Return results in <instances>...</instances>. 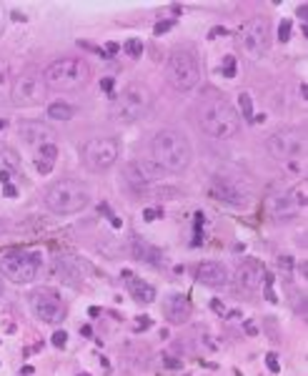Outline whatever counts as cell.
Returning a JSON list of instances; mask_svg holds the SVG:
<instances>
[{
  "mask_svg": "<svg viewBox=\"0 0 308 376\" xmlns=\"http://www.w3.org/2000/svg\"><path fill=\"white\" fill-rule=\"evenodd\" d=\"M195 121L198 128L211 138H233L240 130V116L233 103L218 91H206L203 98L195 103Z\"/></svg>",
  "mask_w": 308,
  "mask_h": 376,
  "instance_id": "1",
  "label": "cell"
},
{
  "mask_svg": "<svg viewBox=\"0 0 308 376\" xmlns=\"http://www.w3.org/2000/svg\"><path fill=\"white\" fill-rule=\"evenodd\" d=\"M150 153L166 173H183L190 166L193 146L188 136L178 128H161L150 141Z\"/></svg>",
  "mask_w": 308,
  "mask_h": 376,
  "instance_id": "2",
  "label": "cell"
},
{
  "mask_svg": "<svg viewBox=\"0 0 308 376\" xmlns=\"http://www.w3.org/2000/svg\"><path fill=\"white\" fill-rule=\"evenodd\" d=\"M43 80L48 91L71 93L91 80V65L83 58H58L43 71Z\"/></svg>",
  "mask_w": 308,
  "mask_h": 376,
  "instance_id": "3",
  "label": "cell"
},
{
  "mask_svg": "<svg viewBox=\"0 0 308 376\" xmlns=\"http://www.w3.org/2000/svg\"><path fill=\"white\" fill-rule=\"evenodd\" d=\"M91 203V191L75 178H60L46 191V206L53 213H78Z\"/></svg>",
  "mask_w": 308,
  "mask_h": 376,
  "instance_id": "4",
  "label": "cell"
},
{
  "mask_svg": "<svg viewBox=\"0 0 308 376\" xmlns=\"http://www.w3.org/2000/svg\"><path fill=\"white\" fill-rule=\"evenodd\" d=\"M150 105H153L150 88L143 83H130L128 88H123V93H118L113 98L111 116L123 123H133V121H141L150 113Z\"/></svg>",
  "mask_w": 308,
  "mask_h": 376,
  "instance_id": "5",
  "label": "cell"
},
{
  "mask_svg": "<svg viewBox=\"0 0 308 376\" xmlns=\"http://www.w3.org/2000/svg\"><path fill=\"white\" fill-rule=\"evenodd\" d=\"M168 83L181 93H188L201 80V63H198L193 48H173L166 63Z\"/></svg>",
  "mask_w": 308,
  "mask_h": 376,
  "instance_id": "6",
  "label": "cell"
},
{
  "mask_svg": "<svg viewBox=\"0 0 308 376\" xmlns=\"http://www.w3.org/2000/svg\"><path fill=\"white\" fill-rule=\"evenodd\" d=\"M211 193L215 198H221V201L240 208V206L251 203L253 188H251V181L246 178V173H240L238 168H223V171H218L213 175Z\"/></svg>",
  "mask_w": 308,
  "mask_h": 376,
  "instance_id": "7",
  "label": "cell"
},
{
  "mask_svg": "<svg viewBox=\"0 0 308 376\" xmlns=\"http://www.w3.org/2000/svg\"><path fill=\"white\" fill-rule=\"evenodd\" d=\"M238 43H240V48H243V53L251 60L263 58L271 48V23H268V18H263V15L248 18L246 23L238 28Z\"/></svg>",
  "mask_w": 308,
  "mask_h": 376,
  "instance_id": "8",
  "label": "cell"
},
{
  "mask_svg": "<svg viewBox=\"0 0 308 376\" xmlns=\"http://www.w3.org/2000/svg\"><path fill=\"white\" fill-rule=\"evenodd\" d=\"M48 98V88L43 80V73L35 71H25L13 80L10 88V100L18 108H33V105H43Z\"/></svg>",
  "mask_w": 308,
  "mask_h": 376,
  "instance_id": "9",
  "label": "cell"
},
{
  "mask_svg": "<svg viewBox=\"0 0 308 376\" xmlns=\"http://www.w3.org/2000/svg\"><path fill=\"white\" fill-rule=\"evenodd\" d=\"M40 253H28V251H8L0 256V271L15 283H30L38 271H40Z\"/></svg>",
  "mask_w": 308,
  "mask_h": 376,
  "instance_id": "10",
  "label": "cell"
},
{
  "mask_svg": "<svg viewBox=\"0 0 308 376\" xmlns=\"http://www.w3.org/2000/svg\"><path fill=\"white\" fill-rule=\"evenodd\" d=\"M120 156L116 138H91L83 146V161L91 171H108Z\"/></svg>",
  "mask_w": 308,
  "mask_h": 376,
  "instance_id": "11",
  "label": "cell"
},
{
  "mask_svg": "<svg viewBox=\"0 0 308 376\" xmlns=\"http://www.w3.org/2000/svg\"><path fill=\"white\" fill-rule=\"evenodd\" d=\"M30 308L33 314L46 321V324H60L65 319V306H63V299L58 296V291L53 289H35L30 294Z\"/></svg>",
  "mask_w": 308,
  "mask_h": 376,
  "instance_id": "12",
  "label": "cell"
},
{
  "mask_svg": "<svg viewBox=\"0 0 308 376\" xmlns=\"http://www.w3.org/2000/svg\"><path fill=\"white\" fill-rule=\"evenodd\" d=\"M303 143H306V138H303L301 130H296V128H285V130H278V133L268 136L266 148H268V153H271L273 158L285 161V158L298 156L301 148H303Z\"/></svg>",
  "mask_w": 308,
  "mask_h": 376,
  "instance_id": "13",
  "label": "cell"
},
{
  "mask_svg": "<svg viewBox=\"0 0 308 376\" xmlns=\"http://www.w3.org/2000/svg\"><path fill=\"white\" fill-rule=\"evenodd\" d=\"M18 136L35 153L43 150L46 146H53V141H55L53 128L48 123H43V121H20L18 123Z\"/></svg>",
  "mask_w": 308,
  "mask_h": 376,
  "instance_id": "14",
  "label": "cell"
},
{
  "mask_svg": "<svg viewBox=\"0 0 308 376\" xmlns=\"http://www.w3.org/2000/svg\"><path fill=\"white\" fill-rule=\"evenodd\" d=\"M271 211L278 221L283 218H296L301 211H306V181L301 186H296L288 193H281L271 201Z\"/></svg>",
  "mask_w": 308,
  "mask_h": 376,
  "instance_id": "15",
  "label": "cell"
},
{
  "mask_svg": "<svg viewBox=\"0 0 308 376\" xmlns=\"http://www.w3.org/2000/svg\"><path fill=\"white\" fill-rule=\"evenodd\" d=\"M166 175V171L156 163V161H133L125 168V178L133 183L136 188H145L148 183H156Z\"/></svg>",
  "mask_w": 308,
  "mask_h": 376,
  "instance_id": "16",
  "label": "cell"
},
{
  "mask_svg": "<svg viewBox=\"0 0 308 376\" xmlns=\"http://www.w3.org/2000/svg\"><path fill=\"white\" fill-rule=\"evenodd\" d=\"M263 276H266V271H263V266L256 258H246L236 271V281L243 291H258L263 283Z\"/></svg>",
  "mask_w": 308,
  "mask_h": 376,
  "instance_id": "17",
  "label": "cell"
},
{
  "mask_svg": "<svg viewBox=\"0 0 308 376\" xmlns=\"http://www.w3.org/2000/svg\"><path fill=\"white\" fill-rule=\"evenodd\" d=\"M195 278L211 286V289H223V286L231 281V274L228 269L223 266V263H218V261H203L201 266H198L195 271Z\"/></svg>",
  "mask_w": 308,
  "mask_h": 376,
  "instance_id": "18",
  "label": "cell"
},
{
  "mask_svg": "<svg viewBox=\"0 0 308 376\" xmlns=\"http://www.w3.org/2000/svg\"><path fill=\"white\" fill-rule=\"evenodd\" d=\"M163 314L170 324H186L190 316V301L183 294H168L163 301Z\"/></svg>",
  "mask_w": 308,
  "mask_h": 376,
  "instance_id": "19",
  "label": "cell"
},
{
  "mask_svg": "<svg viewBox=\"0 0 308 376\" xmlns=\"http://www.w3.org/2000/svg\"><path fill=\"white\" fill-rule=\"evenodd\" d=\"M123 278H125V283H128L130 296H133L138 303H153V301H156V289H153L150 283H145L143 278H136L130 271H125Z\"/></svg>",
  "mask_w": 308,
  "mask_h": 376,
  "instance_id": "20",
  "label": "cell"
},
{
  "mask_svg": "<svg viewBox=\"0 0 308 376\" xmlns=\"http://www.w3.org/2000/svg\"><path fill=\"white\" fill-rule=\"evenodd\" d=\"M55 161H58V148H55V143H53V146H46L43 150H38V158H35L38 173H40V175H48V173L53 171Z\"/></svg>",
  "mask_w": 308,
  "mask_h": 376,
  "instance_id": "21",
  "label": "cell"
},
{
  "mask_svg": "<svg viewBox=\"0 0 308 376\" xmlns=\"http://www.w3.org/2000/svg\"><path fill=\"white\" fill-rule=\"evenodd\" d=\"M46 116H48L50 121H71V118L75 116V108H73L71 103H65V100H53V103H48V108H46Z\"/></svg>",
  "mask_w": 308,
  "mask_h": 376,
  "instance_id": "22",
  "label": "cell"
},
{
  "mask_svg": "<svg viewBox=\"0 0 308 376\" xmlns=\"http://www.w3.org/2000/svg\"><path fill=\"white\" fill-rule=\"evenodd\" d=\"M156 256H161L156 249H150V246H145V243H141V241H136V258L138 261H148V263H161V258H156Z\"/></svg>",
  "mask_w": 308,
  "mask_h": 376,
  "instance_id": "23",
  "label": "cell"
},
{
  "mask_svg": "<svg viewBox=\"0 0 308 376\" xmlns=\"http://www.w3.org/2000/svg\"><path fill=\"white\" fill-rule=\"evenodd\" d=\"M0 166H3L5 171H18V168H20V158L15 156L10 148L0 146Z\"/></svg>",
  "mask_w": 308,
  "mask_h": 376,
  "instance_id": "24",
  "label": "cell"
},
{
  "mask_svg": "<svg viewBox=\"0 0 308 376\" xmlns=\"http://www.w3.org/2000/svg\"><path fill=\"white\" fill-rule=\"evenodd\" d=\"M123 50H125L130 58H141V55H143V40H138V38H130V40H125Z\"/></svg>",
  "mask_w": 308,
  "mask_h": 376,
  "instance_id": "25",
  "label": "cell"
},
{
  "mask_svg": "<svg viewBox=\"0 0 308 376\" xmlns=\"http://www.w3.org/2000/svg\"><path fill=\"white\" fill-rule=\"evenodd\" d=\"M240 110H243V118H246V121H253V110H251V96H248V93H240Z\"/></svg>",
  "mask_w": 308,
  "mask_h": 376,
  "instance_id": "26",
  "label": "cell"
},
{
  "mask_svg": "<svg viewBox=\"0 0 308 376\" xmlns=\"http://www.w3.org/2000/svg\"><path fill=\"white\" fill-rule=\"evenodd\" d=\"M223 75L236 78V58L233 55H226V60H223Z\"/></svg>",
  "mask_w": 308,
  "mask_h": 376,
  "instance_id": "27",
  "label": "cell"
},
{
  "mask_svg": "<svg viewBox=\"0 0 308 376\" xmlns=\"http://www.w3.org/2000/svg\"><path fill=\"white\" fill-rule=\"evenodd\" d=\"M278 38H281V43H285V40L291 38V23H288V20H283V23H281V28H278Z\"/></svg>",
  "mask_w": 308,
  "mask_h": 376,
  "instance_id": "28",
  "label": "cell"
},
{
  "mask_svg": "<svg viewBox=\"0 0 308 376\" xmlns=\"http://www.w3.org/2000/svg\"><path fill=\"white\" fill-rule=\"evenodd\" d=\"M65 344H68V334H65V331H55V334H53V346L63 349Z\"/></svg>",
  "mask_w": 308,
  "mask_h": 376,
  "instance_id": "29",
  "label": "cell"
},
{
  "mask_svg": "<svg viewBox=\"0 0 308 376\" xmlns=\"http://www.w3.org/2000/svg\"><path fill=\"white\" fill-rule=\"evenodd\" d=\"M163 366H168V369H181L183 361L181 359H173V356H163Z\"/></svg>",
  "mask_w": 308,
  "mask_h": 376,
  "instance_id": "30",
  "label": "cell"
},
{
  "mask_svg": "<svg viewBox=\"0 0 308 376\" xmlns=\"http://www.w3.org/2000/svg\"><path fill=\"white\" fill-rule=\"evenodd\" d=\"M266 364H268V369H271L273 374H278V371H281V366H278V359H276V353H268V356H266Z\"/></svg>",
  "mask_w": 308,
  "mask_h": 376,
  "instance_id": "31",
  "label": "cell"
},
{
  "mask_svg": "<svg viewBox=\"0 0 308 376\" xmlns=\"http://www.w3.org/2000/svg\"><path fill=\"white\" fill-rule=\"evenodd\" d=\"M173 28V20H163V23H158L156 25V35H163L166 30H170Z\"/></svg>",
  "mask_w": 308,
  "mask_h": 376,
  "instance_id": "32",
  "label": "cell"
},
{
  "mask_svg": "<svg viewBox=\"0 0 308 376\" xmlns=\"http://www.w3.org/2000/svg\"><path fill=\"white\" fill-rule=\"evenodd\" d=\"M3 193H5L8 198H15V196H18V191H15V186H10V183H5V186H3Z\"/></svg>",
  "mask_w": 308,
  "mask_h": 376,
  "instance_id": "33",
  "label": "cell"
},
{
  "mask_svg": "<svg viewBox=\"0 0 308 376\" xmlns=\"http://www.w3.org/2000/svg\"><path fill=\"white\" fill-rule=\"evenodd\" d=\"M0 183H3V186H5V183H10V171H5V168L0 171Z\"/></svg>",
  "mask_w": 308,
  "mask_h": 376,
  "instance_id": "34",
  "label": "cell"
},
{
  "mask_svg": "<svg viewBox=\"0 0 308 376\" xmlns=\"http://www.w3.org/2000/svg\"><path fill=\"white\" fill-rule=\"evenodd\" d=\"M226 33H228L226 28H213V30H211V38H221V35H226Z\"/></svg>",
  "mask_w": 308,
  "mask_h": 376,
  "instance_id": "35",
  "label": "cell"
},
{
  "mask_svg": "<svg viewBox=\"0 0 308 376\" xmlns=\"http://www.w3.org/2000/svg\"><path fill=\"white\" fill-rule=\"evenodd\" d=\"M211 306H213V311H218V314H223V303H221V301H218V299H213V303H211Z\"/></svg>",
  "mask_w": 308,
  "mask_h": 376,
  "instance_id": "36",
  "label": "cell"
},
{
  "mask_svg": "<svg viewBox=\"0 0 308 376\" xmlns=\"http://www.w3.org/2000/svg\"><path fill=\"white\" fill-rule=\"evenodd\" d=\"M306 13H308V8L301 5V8H298V15H301V20H303V25H306Z\"/></svg>",
  "mask_w": 308,
  "mask_h": 376,
  "instance_id": "37",
  "label": "cell"
},
{
  "mask_svg": "<svg viewBox=\"0 0 308 376\" xmlns=\"http://www.w3.org/2000/svg\"><path fill=\"white\" fill-rule=\"evenodd\" d=\"M156 213H158V211H153V208H148V211H145V221H153V218H156Z\"/></svg>",
  "mask_w": 308,
  "mask_h": 376,
  "instance_id": "38",
  "label": "cell"
},
{
  "mask_svg": "<svg viewBox=\"0 0 308 376\" xmlns=\"http://www.w3.org/2000/svg\"><path fill=\"white\" fill-rule=\"evenodd\" d=\"M246 331H248L251 336H256V324H251V321H248V324H246Z\"/></svg>",
  "mask_w": 308,
  "mask_h": 376,
  "instance_id": "39",
  "label": "cell"
},
{
  "mask_svg": "<svg viewBox=\"0 0 308 376\" xmlns=\"http://www.w3.org/2000/svg\"><path fill=\"white\" fill-rule=\"evenodd\" d=\"M105 50H108V53H118V46H116V43H108Z\"/></svg>",
  "mask_w": 308,
  "mask_h": 376,
  "instance_id": "40",
  "label": "cell"
},
{
  "mask_svg": "<svg viewBox=\"0 0 308 376\" xmlns=\"http://www.w3.org/2000/svg\"><path fill=\"white\" fill-rule=\"evenodd\" d=\"M100 85H103V88H105V91H111V88H113V80H111V78H105V80H103V83H100Z\"/></svg>",
  "mask_w": 308,
  "mask_h": 376,
  "instance_id": "41",
  "label": "cell"
},
{
  "mask_svg": "<svg viewBox=\"0 0 308 376\" xmlns=\"http://www.w3.org/2000/svg\"><path fill=\"white\" fill-rule=\"evenodd\" d=\"M3 33H5V15L0 13V35H3Z\"/></svg>",
  "mask_w": 308,
  "mask_h": 376,
  "instance_id": "42",
  "label": "cell"
},
{
  "mask_svg": "<svg viewBox=\"0 0 308 376\" xmlns=\"http://www.w3.org/2000/svg\"><path fill=\"white\" fill-rule=\"evenodd\" d=\"M80 334L83 336H91V326H80Z\"/></svg>",
  "mask_w": 308,
  "mask_h": 376,
  "instance_id": "43",
  "label": "cell"
},
{
  "mask_svg": "<svg viewBox=\"0 0 308 376\" xmlns=\"http://www.w3.org/2000/svg\"><path fill=\"white\" fill-rule=\"evenodd\" d=\"M3 289H5V281H3V276H0V296H3Z\"/></svg>",
  "mask_w": 308,
  "mask_h": 376,
  "instance_id": "44",
  "label": "cell"
},
{
  "mask_svg": "<svg viewBox=\"0 0 308 376\" xmlns=\"http://www.w3.org/2000/svg\"><path fill=\"white\" fill-rule=\"evenodd\" d=\"M0 128H5V121H0Z\"/></svg>",
  "mask_w": 308,
  "mask_h": 376,
  "instance_id": "45",
  "label": "cell"
},
{
  "mask_svg": "<svg viewBox=\"0 0 308 376\" xmlns=\"http://www.w3.org/2000/svg\"><path fill=\"white\" fill-rule=\"evenodd\" d=\"M78 376H91V374H78Z\"/></svg>",
  "mask_w": 308,
  "mask_h": 376,
  "instance_id": "46",
  "label": "cell"
}]
</instances>
